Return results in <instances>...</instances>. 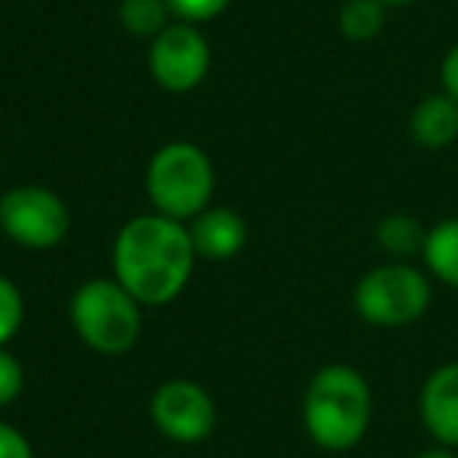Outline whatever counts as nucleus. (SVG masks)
Wrapping results in <instances>:
<instances>
[{"label": "nucleus", "mask_w": 458, "mask_h": 458, "mask_svg": "<svg viewBox=\"0 0 458 458\" xmlns=\"http://www.w3.org/2000/svg\"><path fill=\"white\" fill-rule=\"evenodd\" d=\"M189 229L164 214L129 220L114 242V280L139 305H166L185 289L195 267Z\"/></svg>", "instance_id": "obj_1"}, {"label": "nucleus", "mask_w": 458, "mask_h": 458, "mask_svg": "<svg viewBox=\"0 0 458 458\" xmlns=\"http://www.w3.org/2000/svg\"><path fill=\"white\" fill-rule=\"evenodd\" d=\"M301 418L320 449L343 452L361 443L370 424V386L349 364L318 370L305 389Z\"/></svg>", "instance_id": "obj_2"}, {"label": "nucleus", "mask_w": 458, "mask_h": 458, "mask_svg": "<svg viewBox=\"0 0 458 458\" xmlns=\"http://www.w3.org/2000/svg\"><path fill=\"white\" fill-rule=\"evenodd\" d=\"M148 198L157 214L185 220L198 216L214 195V166L191 141H170L148 164Z\"/></svg>", "instance_id": "obj_3"}, {"label": "nucleus", "mask_w": 458, "mask_h": 458, "mask_svg": "<svg viewBox=\"0 0 458 458\" xmlns=\"http://www.w3.org/2000/svg\"><path fill=\"white\" fill-rule=\"evenodd\" d=\"M70 318L89 349L101 355H123L141 330L139 301L116 280H89L70 301Z\"/></svg>", "instance_id": "obj_4"}, {"label": "nucleus", "mask_w": 458, "mask_h": 458, "mask_svg": "<svg viewBox=\"0 0 458 458\" xmlns=\"http://www.w3.org/2000/svg\"><path fill=\"white\" fill-rule=\"evenodd\" d=\"M430 305V280L411 264H383L355 286V311L374 327H405Z\"/></svg>", "instance_id": "obj_5"}, {"label": "nucleus", "mask_w": 458, "mask_h": 458, "mask_svg": "<svg viewBox=\"0 0 458 458\" xmlns=\"http://www.w3.org/2000/svg\"><path fill=\"white\" fill-rule=\"evenodd\" d=\"M0 229L26 249H54L70 233L64 198L41 185H16L0 195Z\"/></svg>", "instance_id": "obj_6"}, {"label": "nucleus", "mask_w": 458, "mask_h": 458, "mask_svg": "<svg viewBox=\"0 0 458 458\" xmlns=\"http://www.w3.org/2000/svg\"><path fill=\"white\" fill-rule=\"evenodd\" d=\"M148 66H151V76L160 89L191 91L208 76L210 47L195 26L176 22V26H166L164 32L151 38Z\"/></svg>", "instance_id": "obj_7"}, {"label": "nucleus", "mask_w": 458, "mask_h": 458, "mask_svg": "<svg viewBox=\"0 0 458 458\" xmlns=\"http://www.w3.org/2000/svg\"><path fill=\"white\" fill-rule=\"evenodd\" d=\"M151 418L164 437L176 443H201L216 424V408L208 389L191 380H166L151 399Z\"/></svg>", "instance_id": "obj_8"}, {"label": "nucleus", "mask_w": 458, "mask_h": 458, "mask_svg": "<svg viewBox=\"0 0 458 458\" xmlns=\"http://www.w3.org/2000/svg\"><path fill=\"white\" fill-rule=\"evenodd\" d=\"M420 418L433 439L458 445V364H443L420 389Z\"/></svg>", "instance_id": "obj_9"}, {"label": "nucleus", "mask_w": 458, "mask_h": 458, "mask_svg": "<svg viewBox=\"0 0 458 458\" xmlns=\"http://www.w3.org/2000/svg\"><path fill=\"white\" fill-rule=\"evenodd\" d=\"M191 245L208 261H226L236 258L249 242V226L229 208H204L189 226Z\"/></svg>", "instance_id": "obj_10"}, {"label": "nucleus", "mask_w": 458, "mask_h": 458, "mask_svg": "<svg viewBox=\"0 0 458 458\" xmlns=\"http://www.w3.org/2000/svg\"><path fill=\"white\" fill-rule=\"evenodd\" d=\"M411 135L424 148H445L458 139V101L449 95H430L411 110Z\"/></svg>", "instance_id": "obj_11"}, {"label": "nucleus", "mask_w": 458, "mask_h": 458, "mask_svg": "<svg viewBox=\"0 0 458 458\" xmlns=\"http://www.w3.org/2000/svg\"><path fill=\"white\" fill-rule=\"evenodd\" d=\"M420 255L427 261V270L439 283L458 289V220H443L427 229V242Z\"/></svg>", "instance_id": "obj_12"}, {"label": "nucleus", "mask_w": 458, "mask_h": 458, "mask_svg": "<svg viewBox=\"0 0 458 458\" xmlns=\"http://www.w3.org/2000/svg\"><path fill=\"white\" fill-rule=\"evenodd\" d=\"M377 242H380L383 251L395 258H408L414 251H424L427 233L414 216L408 214H389L377 223Z\"/></svg>", "instance_id": "obj_13"}, {"label": "nucleus", "mask_w": 458, "mask_h": 458, "mask_svg": "<svg viewBox=\"0 0 458 458\" xmlns=\"http://www.w3.org/2000/svg\"><path fill=\"white\" fill-rule=\"evenodd\" d=\"M386 4L383 0H345L339 10V32L349 41H370L383 32Z\"/></svg>", "instance_id": "obj_14"}, {"label": "nucleus", "mask_w": 458, "mask_h": 458, "mask_svg": "<svg viewBox=\"0 0 458 458\" xmlns=\"http://www.w3.org/2000/svg\"><path fill=\"white\" fill-rule=\"evenodd\" d=\"M170 4L166 0H123L120 4V20L139 38H154L170 26Z\"/></svg>", "instance_id": "obj_15"}, {"label": "nucleus", "mask_w": 458, "mask_h": 458, "mask_svg": "<svg viewBox=\"0 0 458 458\" xmlns=\"http://www.w3.org/2000/svg\"><path fill=\"white\" fill-rule=\"evenodd\" d=\"M26 318V305H22V293L16 289L13 280L0 276V345H7L16 336Z\"/></svg>", "instance_id": "obj_16"}, {"label": "nucleus", "mask_w": 458, "mask_h": 458, "mask_svg": "<svg viewBox=\"0 0 458 458\" xmlns=\"http://www.w3.org/2000/svg\"><path fill=\"white\" fill-rule=\"evenodd\" d=\"M170 10L176 16H182L185 22H204L220 16L229 7V0H166Z\"/></svg>", "instance_id": "obj_17"}, {"label": "nucleus", "mask_w": 458, "mask_h": 458, "mask_svg": "<svg viewBox=\"0 0 458 458\" xmlns=\"http://www.w3.org/2000/svg\"><path fill=\"white\" fill-rule=\"evenodd\" d=\"M22 364L0 345V405H10L22 393Z\"/></svg>", "instance_id": "obj_18"}, {"label": "nucleus", "mask_w": 458, "mask_h": 458, "mask_svg": "<svg viewBox=\"0 0 458 458\" xmlns=\"http://www.w3.org/2000/svg\"><path fill=\"white\" fill-rule=\"evenodd\" d=\"M0 458H35L29 439L13 424L0 420Z\"/></svg>", "instance_id": "obj_19"}, {"label": "nucleus", "mask_w": 458, "mask_h": 458, "mask_svg": "<svg viewBox=\"0 0 458 458\" xmlns=\"http://www.w3.org/2000/svg\"><path fill=\"white\" fill-rule=\"evenodd\" d=\"M443 89L452 101H458V45L443 60Z\"/></svg>", "instance_id": "obj_20"}, {"label": "nucleus", "mask_w": 458, "mask_h": 458, "mask_svg": "<svg viewBox=\"0 0 458 458\" xmlns=\"http://www.w3.org/2000/svg\"><path fill=\"white\" fill-rule=\"evenodd\" d=\"M414 458H455L449 449H427V452H420V455H414Z\"/></svg>", "instance_id": "obj_21"}, {"label": "nucleus", "mask_w": 458, "mask_h": 458, "mask_svg": "<svg viewBox=\"0 0 458 458\" xmlns=\"http://www.w3.org/2000/svg\"><path fill=\"white\" fill-rule=\"evenodd\" d=\"M386 7H405V4H414V0H383Z\"/></svg>", "instance_id": "obj_22"}]
</instances>
